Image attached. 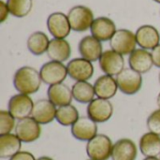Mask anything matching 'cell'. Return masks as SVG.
Masks as SVG:
<instances>
[{
	"instance_id": "cell-34",
	"label": "cell",
	"mask_w": 160,
	"mask_h": 160,
	"mask_svg": "<svg viewBox=\"0 0 160 160\" xmlns=\"http://www.w3.org/2000/svg\"><path fill=\"white\" fill-rule=\"evenodd\" d=\"M37 160H53L52 158H50V157H40V158H38Z\"/></svg>"
},
{
	"instance_id": "cell-38",
	"label": "cell",
	"mask_w": 160,
	"mask_h": 160,
	"mask_svg": "<svg viewBox=\"0 0 160 160\" xmlns=\"http://www.w3.org/2000/svg\"><path fill=\"white\" fill-rule=\"evenodd\" d=\"M158 82H159V83H160V73H159V75H158Z\"/></svg>"
},
{
	"instance_id": "cell-24",
	"label": "cell",
	"mask_w": 160,
	"mask_h": 160,
	"mask_svg": "<svg viewBox=\"0 0 160 160\" xmlns=\"http://www.w3.org/2000/svg\"><path fill=\"white\" fill-rule=\"evenodd\" d=\"M22 142L16 134L8 133L0 135V158H10L21 151Z\"/></svg>"
},
{
	"instance_id": "cell-7",
	"label": "cell",
	"mask_w": 160,
	"mask_h": 160,
	"mask_svg": "<svg viewBox=\"0 0 160 160\" xmlns=\"http://www.w3.org/2000/svg\"><path fill=\"white\" fill-rule=\"evenodd\" d=\"M113 105L109 99L100 98H94L86 109L87 116L96 123H105L113 115Z\"/></svg>"
},
{
	"instance_id": "cell-21",
	"label": "cell",
	"mask_w": 160,
	"mask_h": 160,
	"mask_svg": "<svg viewBox=\"0 0 160 160\" xmlns=\"http://www.w3.org/2000/svg\"><path fill=\"white\" fill-rule=\"evenodd\" d=\"M138 149L135 142L130 139H120L113 143L112 160H136Z\"/></svg>"
},
{
	"instance_id": "cell-20",
	"label": "cell",
	"mask_w": 160,
	"mask_h": 160,
	"mask_svg": "<svg viewBox=\"0 0 160 160\" xmlns=\"http://www.w3.org/2000/svg\"><path fill=\"white\" fill-rule=\"evenodd\" d=\"M47 97L56 107L69 105L73 99L71 89L64 82L50 85L47 90Z\"/></svg>"
},
{
	"instance_id": "cell-3",
	"label": "cell",
	"mask_w": 160,
	"mask_h": 160,
	"mask_svg": "<svg viewBox=\"0 0 160 160\" xmlns=\"http://www.w3.org/2000/svg\"><path fill=\"white\" fill-rule=\"evenodd\" d=\"M71 30L75 32H84L91 28L95 20L94 13L90 8L78 5L71 8L68 13Z\"/></svg>"
},
{
	"instance_id": "cell-18",
	"label": "cell",
	"mask_w": 160,
	"mask_h": 160,
	"mask_svg": "<svg viewBox=\"0 0 160 160\" xmlns=\"http://www.w3.org/2000/svg\"><path fill=\"white\" fill-rule=\"evenodd\" d=\"M128 65L129 68L135 71L142 74L150 71L154 66L153 58L151 52L144 49H136L128 56Z\"/></svg>"
},
{
	"instance_id": "cell-33",
	"label": "cell",
	"mask_w": 160,
	"mask_h": 160,
	"mask_svg": "<svg viewBox=\"0 0 160 160\" xmlns=\"http://www.w3.org/2000/svg\"><path fill=\"white\" fill-rule=\"evenodd\" d=\"M151 54H152L154 66H156L157 68H160V44L158 46H157L155 49L152 50Z\"/></svg>"
},
{
	"instance_id": "cell-2",
	"label": "cell",
	"mask_w": 160,
	"mask_h": 160,
	"mask_svg": "<svg viewBox=\"0 0 160 160\" xmlns=\"http://www.w3.org/2000/svg\"><path fill=\"white\" fill-rule=\"evenodd\" d=\"M113 144L110 137L105 134H98L86 144V154L90 159L108 160L112 158Z\"/></svg>"
},
{
	"instance_id": "cell-9",
	"label": "cell",
	"mask_w": 160,
	"mask_h": 160,
	"mask_svg": "<svg viewBox=\"0 0 160 160\" xmlns=\"http://www.w3.org/2000/svg\"><path fill=\"white\" fill-rule=\"evenodd\" d=\"M15 134L22 142H34L38 141L41 135L40 124H38L31 116L19 120L15 127Z\"/></svg>"
},
{
	"instance_id": "cell-15",
	"label": "cell",
	"mask_w": 160,
	"mask_h": 160,
	"mask_svg": "<svg viewBox=\"0 0 160 160\" xmlns=\"http://www.w3.org/2000/svg\"><path fill=\"white\" fill-rule=\"evenodd\" d=\"M78 50L81 54V57L90 61L96 62L99 60L100 56L103 53V47L101 41L91 36L83 37L78 45Z\"/></svg>"
},
{
	"instance_id": "cell-35",
	"label": "cell",
	"mask_w": 160,
	"mask_h": 160,
	"mask_svg": "<svg viewBox=\"0 0 160 160\" xmlns=\"http://www.w3.org/2000/svg\"><path fill=\"white\" fill-rule=\"evenodd\" d=\"M157 104L158 106V109H160V93L158 95V98H157Z\"/></svg>"
},
{
	"instance_id": "cell-19",
	"label": "cell",
	"mask_w": 160,
	"mask_h": 160,
	"mask_svg": "<svg viewBox=\"0 0 160 160\" xmlns=\"http://www.w3.org/2000/svg\"><path fill=\"white\" fill-rule=\"evenodd\" d=\"M94 89L98 98L109 100L112 98L119 90L116 79L107 74L101 75L96 80Z\"/></svg>"
},
{
	"instance_id": "cell-39",
	"label": "cell",
	"mask_w": 160,
	"mask_h": 160,
	"mask_svg": "<svg viewBox=\"0 0 160 160\" xmlns=\"http://www.w3.org/2000/svg\"><path fill=\"white\" fill-rule=\"evenodd\" d=\"M87 160H93V159H90V158H89V159H87Z\"/></svg>"
},
{
	"instance_id": "cell-8",
	"label": "cell",
	"mask_w": 160,
	"mask_h": 160,
	"mask_svg": "<svg viewBox=\"0 0 160 160\" xmlns=\"http://www.w3.org/2000/svg\"><path fill=\"white\" fill-rule=\"evenodd\" d=\"M33 107L34 102L30 96L21 93L12 96L8 103V111L18 121L31 116Z\"/></svg>"
},
{
	"instance_id": "cell-25",
	"label": "cell",
	"mask_w": 160,
	"mask_h": 160,
	"mask_svg": "<svg viewBox=\"0 0 160 160\" xmlns=\"http://www.w3.org/2000/svg\"><path fill=\"white\" fill-rule=\"evenodd\" d=\"M50 44V39L48 36L41 31H37L32 33L27 38V49L28 51L37 56L42 55L47 52L48 47Z\"/></svg>"
},
{
	"instance_id": "cell-5",
	"label": "cell",
	"mask_w": 160,
	"mask_h": 160,
	"mask_svg": "<svg viewBox=\"0 0 160 160\" xmlns=\"http://www.w3.org/2000/svg\"><path fill=\"white\" fill-rule=\"evenodd\" d=\"M136 35L128 29H119L110 40L112 50L122 55L131 54L137 47Z\"/></svg>"
},
{
	"instance_id": "cell-37",
	"label": "cell",
	"mask_w": 160,
	"mask_h": 160,
	"mask_svg": "<svg viewBox=\"0 0 160 160\" xmlns=\"http://www.w3.org/2000/svg\"><path fill=\"white\" fill-rule=\"evenodd\" d=\"M155 2H157V3H158V4H160V0H154Z\"/></svg>"
},
{
	"instance_id": "cell-17",
	"label": "cell",
	"mask_w": 160,
	"mask_h": 160,
	"mask_svg": "<svg viewBox=\"0 0 160 160\" xmlns=\"http://www.w3.org/2000/svg\"><path fill=\"white\" fill-rule=\"evenodd\" d=\"M137 44L144 50H153L160 43V35L158 29L150 24L140 26L136 33Z\"/></svg>"
},
{
	"instance_id": "cell-6",
	"label": "cell",
	"mask_w": 160,
	"mask_h": 160,
	"mask_svg": "<svg viewBox=\"0 0 160 160\" xmlns=\"http://www.w3.org/2000/svg\"><path fill=\"white\" fill-rule=\"evenodd\" d=\"M39 74L42 82L49 86L63 82L68 76L67 66L61 62L52 60L42 65L39 69Z\"/></svg>"
},
{
	"instance_id": "cell-1",
	"label": "cell",
	"mask_w": 160,
	"mask_h": 160,
	"mask_svg": "<svg viewBox=\"0 0 160 160\" xmlns=\"http://www.w3.org/2000/svg\"><path fill=\"white\" fill-rule=\"evenodd\" d=\"M41 83L39 71L33 67H22L13 75V86L21 94L28 96L35 94L39 90Z\"/></svg>"
},
{
	"instance_id": "cell-23",
	"label": "cell",
	"mask_w": 160,
	"mask_h": 160,
	"mask_svg": "<svg viewBox=\"0 0 160 160\" xmlns=\"http://www.w3.org/2000/svg\"><path fill=\"white\" fill-rule=\"evenodd\" d=\"M141 153L145 158H158L160 156V136L153 132L144 133L139 142Z\"/></svg>"
},
{
	"instance_id": "cell-4",
	"label": "cell",
	"mask_w": 160,
	"mask_h": 160,
	"mask_svg": "<svg viewBox=\"0 0 160 160\" xmlns=\"http://www.w3.org/2000/svg\"><path fill=\"white\" fill-rule=\"evenodd\" d=\"M115 79L119 90L128 96L137 94L142 87V75L130 68H125Z\"/></svg>"
},
{
	"instance_id": "cell-16",
	"label": "cell",
	"mask_w": 160,
	"mask_h": 160,
	"mask_svg": "<svg viewBox=\"0 0 160 160\" xmlns=\"http://www.w3.org/2000/svg\"><path fill=\"white\" fill-rule=\"evenodd\" d=\"M90 31L94 38L102 42L111 40L117 30L116 25L112 19L102 16L94 20Z\"/></svg>"
},
{
	"instance_id": "cell-30",
	"label": "cell",
	"mask_w": 160,
	"mask_h": 160,
	"mask_svg": "<svg viewBox=\"0 0 160 160\" xmlns=\"http://www.w3.org/2000/svg\"><path fill=\"white\" fill-rule=\"evenodd\" d=\"M146 126L150 132L160 136V109L155 110L150 113L146 120Z\"/></svg>"
},
{
	"instance_id": "cell-29",
	"label": "cell",
	"mask_w": 160,
	"mask_h": 160,
	"mask_svg": "<svg viewBox=\"0 0 160 160\" xmlns=\"http://www.w3.org/2000/svg\"><path fill=\"white\" fill-rule=\"evenodd\" d=\"M15 118L11 115L8 111H0V135L11 133L15 129Z\"/></svg>"
},
{
	"instance_id": "cell-13",
	"label": "cell",
	"mask_w": 160,
	"mask_h": 160,
	"mask_svg": "<svg viewBox=\"0 0 160 160\" xmlns=\"http://www.w3.org/2000/svg\"><path fill=\"white\" fill-rule=\"evenodd\" d=\"M98 123L93 121L88 116L80 117L71 126L72 136L81 142H89L96 135H98Z\"/></svg>"
},
{
	"instance_id": "cell-12",
	"label": "cell",
	"mask_w": 160,
	"mask_h": 160,
	"mask_svg": "<svg viewBox=\"0 0 160 160\" xmlns=\"http://www.w3.org/2000/svg\"><path fill=\"white\" fill-rule=\"evenodd\" d=\"M47 27L53 38L65 39L71 31L68 15L63 12H53L50 14L47 19Z\"/></svg>"
},
{
	"instance_id": "cell-36",
	"label": "cell",
	"mask_w": 160,
	"mask_h": 160,
	"mask_svg": "<svg viewBox=\"0 0 160 160\" xmlns=\"http://www.w3.org/2000/svg\"><path fill=\"white\" fill-rule=\"evenodd\" d=\"M143 160H160V158H145Z\"/></svg>"
},
{
	"instance_id": "cell-32",
	"label": "cell",
	"mask_w": 160,
	"mask_h": 160,
	"mask_svg": "<svg viewBox=\"0 0 160 160\" xmlns=\"http://www.w3.org/2000/svg\"><path fill=\"white\" fill-rule=\"evenodd\" d=\"M10 14L8 7L7 5V2H4L3 0L0 1V22H4Z\"/></svg>"
},
{
	"instance_id": "cell-14",
	"label": "cell",
	"mask_w": 160,
	"mask_h": 160,
	"mask_svg": "<svg viewBox=\"0 0 160 160\" xmlns=\"http://www.w3.org/2000/svg\"><path fill=\"white\" fill-rule=\"evenodd\" d=\"M56 111V106L48 98H41L34 103L31 117L40 125H48L55 120Z\"/></svg>"
},
{
	"instance_id": "cell-11",
	"label": "cell",
	"mask_w": 160,
	"mask_h": 160,
	"mask_svg": "<svg viewBox=\"0 0 160 160\" xmlns=\"http://www.w3.org/2000/svg\"><path fill=\"white\" fill-rule=\"evenodd\" d=\"M68 76L76 82H88L94 75L92 62L82 58H74L67 65Z\"/></svg>"
},
{
	"instance_id": "cell-28",
	"label": "cell",
	"mask_w": 160,
	"mask_h": 160,
	"mask_svg": "<svg viewBox=\"0 0 160 160\" xmlns=\"http://www.w3.org/2000/svg\"><path fill=\"white\" fill-rule=\"evenodd\" d=\"M9 12L16 18H23L32 10L33 0H7Z\"/></svg>"
},
{
	"instance_id": "cell-22",
	"label": "cell",
	"mask_w": 160,
	"mask_h": 160,
	"mask_svg": "<svg viewBox=\"0 0 160 160\" xmlns=\"http://www.w3.org/2000/svg\"><path fill=\"white\" fill-rule=\"evenodd\" d=\"M47 55L52 61L65 62L71 55V47L68 40L61 38H52L47 50Z\"/></svg>"
},
{
	"instance_id": "cell-27",
	"label": "cell",
	"mask_w": 160,
	"mask_h": 160,
	"mask_svg": "<svg viewBox=\"0 0 160 160\" xmlns=\"http://www.w3.org/2000/svg\"><path fill=\"white\" fill-rule=\"evenodd\" d=\"M79 118V111L71 104L57 108L55 120L63 127H71Z\"/></svg>"
},
{
	"instance_id": "cell-31",
	"label": "cell",
	"mask_w": 160,
	"mask_h": 160,
	"mask_svg": "<svg viewBox=\"0 0 160 160\" xmlns=\"http://www.w3.org/2000/svg\"><path fill=\"white\" fill-rule=\"evenodd\" d=\"M8 160H37L34 155L27 151H20Z\"/></svg>"
},
{
	"instance_id": "cell-26",
	"label": "cell",
	"mask_w": 160,
	"mask_h": 160,
	"mask_svg": "<svg viewBox=\"0 0 160 160\" xmlns=\"http://www.w3.org/2000/svg\"><path fill=\"white\" fill-rule=\"evenodd\" d=\"M73 99L82 104H89L96 96L94 85L88 82H76L72 87Z\"/></svg>"
},
{
	"instance_id": "cell-10",
	"label": "cell",
	"mask_w": 160,
	"mask_h": 160,
	"mask_svg": "<svg viewBox=\"0 0 160 160\" xmlns=\"http://www.w3.org/2000/svg\"><path fill=\"white\" fill-rule=\"evenodd\" d=\"M99 68L104 74L116 77L125 68L124 55L116 52L113 50H107L103 52L98 60Z\"/></svg>"
}]
</instances>
